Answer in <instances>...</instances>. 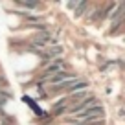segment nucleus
I'll use <instances>...</instances> for the list:
<instances>
[{
	"mask_svg": "<svg viewBox=\"0 0 125 125\" xmlns=\"http://www.w3.org/2000/svg\"><path fill=\"white\" fill-rule=\"evenodd\" d=\"M15 6L26 8V11L31 13V11H37V9L42 8V2H39V0H20V2H15Z\"/></svg>",
	"mask_w": 125,
	"mask_h": 125,
	"instance_id": "obj_3",
	"label": "nucleus"
},
{
	"mask_svg": "<svg viewBox=\"0 0 125 125\" xmlns=\"http://www.w3.org/2000/svg\"><path fill=\"white\" fill-rule=\"evenodd\" d=\"M68 8H70V9H74V11H75V8H77V6H79V2H68Z\"/></svg>",
	"mask_w": 125,
	"mask_h": 125,
	"instance_id": "obj_7",
	"label": "nucleus"
},
{
	"mask_svg": "<svg viewBox=\"0 0 125 125\" xmlns=\"http://www.w3.org/2000/svg\"><path fill=\"white\" fill-rule=\"evenodd\" d=\"M98 98H96V96H90V98H86L85 101L83 103H79V105H74V107H70V109H68V114H70V116H77V114H81V112H85V110H88L90 107H94V105H98Z\"/></svg>",
	"mask_w": 125,
	"mask_h": 125,
	"instance_id": "obj_1",
	"label": "nucleus"
},
{
	"mask_svg": "<svg viewBox=\"0 0 125 125\" xmlns=\"http://www.w3.org/2000/svg\"><path fill=\"white\" fill-rule=\"evenodd\" d=\"M92 96V92H88V90H81V92H75V94H70V96H66L68 99V109L74 105H79V103H83L86 98H90Z\"/></svg>",
	"mask_w": 125,
	"mask_h": 125,
	"instance_id": "obj_2",
	"label": "nucleus"
},
{
	"mask_svg": "<svg viewBox=\"0 0 125 125\" xmlns=\"http://www.w3.org/2000/svg\"><path fill=\"white\" fill-rule=\"evenodd\" d=\"M121 28H125V19H123V24H121Z\"/></svg>",
	"mask_w": 125,
	"mask_h": 125,
	"instance_id": "obj_9",
	"label": "nucleus"
},
{
	"mask_svg": "<svg viewBox=\"0 0 125 125\" xmlns=\"http://www.w3.org/2000/svg\"><path fill=\"white\" fill-rule=\"evenodd\" d=\"M4 116H6V110L2 109V107H0V118H4Z\"/></svg>",
	"mask_w": 125,
	"mask_h": 125,
	"instance_id": "obj_8",
	"label": "nucleus"
},
{
	"mask_svg": "<svg viewBox=\"0 0 125 125\" xmlns=\"http://www.w3.org/2000/svg\"><path fill=\"white\" fill-rule=\"evenodd\" d=\"M8 86H9V79H8V75L0 72V90H8Z\"/></svg>",
	"mask_w": 125,
	"mask_h": 125,
	"instance_id": "obj_6",
	"label": "nucleus"
},
{
	"mask_svg": "<svg viewBox=\"0 0 125 125\" xmlns=\"http://www.w3.org/2000/svg\"><path fill=\"white\" fill-rule=\"evenodd\" d=\"M68 112V105H53L52 107V118H61V116H64V114Z\"/></svg>",
	"mask_w": 125,
	"mask_h": 125,
	"instance_id": "obj_4",
	"label": "nucleus"
},
{
	"mask_svg": "<svg viewBox=\"0 0 125 125\" xmlns=\"http://www.w3.org/2000/svg\"><path fill=\"white\" fill-rule=\"evenodd\" d=\"M88 8H90V2H79V6L75 8L74 15L77 17V19H83V17L86 15V11H88Z\"/></svg>",
	"mask_w": 125,
	"mask_h": 125,
	"instance_id": "obj_5",
	"label": "nucleus"
}]
</instances>
